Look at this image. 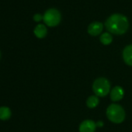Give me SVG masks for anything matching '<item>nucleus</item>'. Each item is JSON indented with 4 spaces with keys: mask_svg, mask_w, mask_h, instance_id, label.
<instances>
[{
    "mask_svg": "<svg viewBox=\"0 0 132 132\" xmlns=\"http://www.w3.org/2000/svg\"><path fill=\"white\" fill-rule=\"evenodd\" d=\"M105 26L110 33L116 35H121L127 31L129 22L125 16L120 13H115L106 20Z\"/></svg>",
    "mask_w": 132,
    "mask_h": 132,
    "instance_id": "f257e3e1",
    "label": "nucleus"
},
{
    "mask_svg": "<svg viewBox=\"0 0 132 132\" xmlns=\"http://www.w3.org/2000/svg\"><path fill=\"white\" fill-rule=\"evenodd\" d=\"M106 117L111 122L114 123H120L125 119V110L118 104H110L106 109Z\"/></svg>",
    "mask_w": 132,
    "mask_h": 132,
    "instance_id": "f03ea898",
    "label": "nucleus"
},
{
    "mask_svg": "<svg viewBox=\"0 0 132 132\" xmlns=\"http://www.w3.org/2000/svg\"><path fill=\"white\" fill-rule=\"evenodd\" d=\"M93 91L98 97H104L110 92V83L106 78L96 79L93 84Z\"/></svg>",
    "mask_w": 132,
    "mask_h": 132,
    "instance_id": "7ed1b4c3",
    "label": "nucleus"
},
{
    "mask_svg": "<svg viewBox=\"0 0 132 132\" xmlns=\"http://www.w3.org/2000/svg\"><path fill=\"white\" fill-rule=\"evenodd\" d=\"M61 16L60 12L56 9H49L47 10L44 15L43 16V20L46 25L48 27H56L61 22Z\"/></svg>",
    "mask_w": 132,
    "mask_h": 132,
    "instance_id": "20e7f679",
    "label": "nucleus"
},
{
    "mask_svg": "<svg viewBox=\"0 0 132 132\" xmlns=\"http://www.w3.org/2000/svg\"><path fill=\"white\" fill-rule=\"evenodd\" d=\"M96 123L92 120H85L79 125V132H95Z\"/></svg>",
    "mask_w": 132,
    "mask_h": 132,
    "instance_id": "39448f33",
    "label": "nucleus"
},
{
    "mask_svg": "<svg viewBox=\"0 0 132 132\" xmlns=\"http://www.w3.org/2000/svg\"><path fill=\"white\" fill-rule=\"evenodd\" d=\"M110 99L112 101L117 102V101L121 100L123 98L124 90L121 86H117L110 90Z\"/></svg>",
    "mask_w": 132,
    "mask_h": 132,
    "instance_id": "423d86ee",
    "label": "nucleus"
},
{
    "mask_svg": "<svg viewBox=\"0 0 132 132\" xmlns=\"http://www.w3.org/2000/svg\"><path fill=\"white\" fill-rule=\"evenodd\" d=\"M103 29V25L100 22H93L88 27V33L91 36H97L101 34Z\"/></svg>",
    "mask_w": 132,
    "mask_h": 132,
    "instance_id": "0eeeda50",
    "label": "nucleus"
},
{
    "mask_svg": "<svg viewBox=\"0 0 132 132\" xmlns=\"http://www.w3.org/2000/svg\"><path fill=\"white\" fill-rule=\"evenodd\" d=\"M123 61L130 66H132V44L126 46L123 51Z\"/></svg>",
    "mask_w": 132,
    "mask_h": 132,
    "instance_id": "6e6552de",
    "label": "nucleus"
},
{
    "mask_svg": "<svg viewBox=\"0 0 132 132\" xmlns=\"http://www.w3.org/2000/svg\"><path fill=\"white\" fill-rule=\"evenodd\" d=\"M34 33L37 37L44 38L46 37V35L47 34V27L44 24H38L34 28Z\"/></svg>",
    "mask_w": 132,
    "mask_h": 132,
    "instance_id": "1a4fd4ad",
    "label": "nucleus"
},
{
    "mask_svg": "<svg viewBox=\"0 0 132 132\" xmlns=\"http://www.w3.org/2000/svg\"><path fill=\"white\" fill-rule=\"evenodd\" d=\"M99 103H100V100H99L98 96L96 95L90 96L86 100V106L90 109L96 107L99 105Z\"/></svg>",
    "mask_w": 132,
    "mask_h": 132,
    "instance_id": "9d476101",
    "label": "nucleus"
},
{
    "mask_svg": "<svg viewBox=\"0 0 132 132\" xmlns=\"http://www.w3.org/2000/svg\"><path fill=\"white\" fill-rule=\"evenodd\" d=\"M11 117V110L7 106L0 107V120H6Z\"/></svg>",
    "mask_w": 132,
    "mask_h": 132,
    "instance_id": "9b49d317",
    "label": "nucleus"
},
{
    "mask_svg": "<svg viewBox=\"0 0 132 132\" xmlns=\"http://www.w3.org/2000/svg\"><path fill=\"white\" fill-rule=\"evenodd\" d=\"M100 42L104 45H109L113 41V37L110 33H104L100 36Z\"/></svg>",
    "mask_w": 132,
    "mask_h": 132,
    "instance_id": "f8f14e48",
    "label": "nucleus"
},
{
    "mask_svg": "<svg viewBox=\"0 0 132 132\" xmlns=\"http://www.w3.org/2000/svg\"><path fill=\"white\" fill-rule=\"evenodd\" d=\"M42 19H43V16L40 15V14H39V13H37V14H35V15L34 16V21H36V22H39V21H40Z\"/></svg>",
    "mask_w": 132,
    "mask_h": 132,
    "instance_id": "ddd939ff",
    "label": "nucleus"
},
{
    "mask_svg": "<svg viewBox=\"0 0 132 132\" xmlns=\"http://www.w3.org/2000/svg\"><path fill=\"white\" fill-rule=\"evenodd\" d=\"M103 125V123L102 121H99L96 123V127H102Z\"/></svg>",
    "mask_w": 132,
    "mask_h": 132,
    "instance_id": "4468645a",
    "label": "nucleus"
},
{
    "mask_svg": "<svg viewBox=\"0 0 132 132\" xmlns=\"http://www.w3.org/2000/svg\"><path fill=\"white\" fill-rule=\"evenodd\" d=\"M0 56H1V54H0Z\"/></svg>",
    "mask_w": 132,
    "mask_h": 132,
    "instance_id": "2eb2a0df",
    "label": "nucleus"
}]
</instances>
